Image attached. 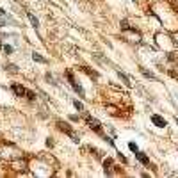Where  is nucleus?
<instances>
[{"label":"nucleus","instance_id":"obj_1","mask_svg":"<svg viewBox=\"0 0 178 178\" xmlns=\"http://www.w3.org/2000/svg\"><path fill=\"white\" fill-rule=\"evenodd\" d=\"M87 123H89V127L96 132V134H103V130H102V125H100V121L98 120H94V117H91V116H87Z\"/></svg>","mask_w":178,"mask_h":178},{"label":"nucleus","instance_id":"obj_10","mask_svg":"<svg viewBox=\"0 0 178 178\" xmlns=\"http://www.w3.org/2000/svg\"><path fill=\"white\" fill-rule=\"evenodd\" d=\"M73 105H75V109H77V110H84V103H82V102L75 100V102H73Z\"/></svg>","mask_w":178,"mask_h":178},{"label":"nucleus","instance_id":"obj_7","mask_svg":"<svg viewBox=\"0 0 178 178\" xmlns=\"http://www.w3.org/2000/svg\"><path fill=\"white\" fill-rule=\"evenodd\" d=\"M32 59H34L36 63H41V64H45V63H46V59H45V57H41L39 53H36V52L32 53Z\"/></svg>","mask_w":178,"mask_h":178},{"label":"nucleus","instance_id":"obj_14","mask_svg":"<svg viewBox=\"0 0 178 178\" xmlns=\"http://www.w3.org/2000/svg\"><path fill=\"white\" fill-rule=\"evenodd\" d=\"M0 16H6V11H4L2 7H0Z\"/></svg>","mask_w":178,"mask_h":178},{"label":"nucleus","instance_id":"obj_11","mask_svg":"<svg viewBox=\"0 0 178 178\" xmlns=\"http://www.w3.org/2000/svg\"><path fill=\"white\" fill-rule=\"evenodd\" d=\"M128 148H130L134 153H135V151H139V148H137V144H135V143H128Z\"/></svg>","mask_w":178,"mask_h":178},{"label":"nucleus","instance_id":"obj_12","mask_svg":"<svg viewBox=\"0 0 178 178\" xmlns=\"http://www.w3.org/2000/svg\"><path fill=\"white\" fill-rule=\"evenodd\" d=\"M13 50H14V48H13L11 45H6V46H4V52H6L7 55H9V53H13Z\"/></svg>","mask_w":178,"mask_h":178},{"label":"nucleus","instance_id":"obj_3","mask_svg":"<svg viewBox=\"0 0 178 178\" xmlns=\"http://www.w3.org/2000/svg\"><path fill=\"white\" fill-rule=\"evenodd\" d=\"M68 78H70V84H71L73 91H75V93H78V94H80V96H84V94H86V93H84V87H82V86H78V84H77V82L73 80V77H71L70 73H68Z\"/></svg>","mask_w":178,"mask_h":178},{"label":"nucleus","instance_id":"obj_5","mask_svg":"<svg viewBox=\"0 0 178 178\" xmlns=\"http://www.w3.org/2000/svg\"><path fill=\"white\" fill-rule=\"evenodd\" d=\"M135 157H137V160L143 162V164H148V162H150V159H148L144 153H141V151H135Z\"/></svg>","mask_w":178,"mask_h":178},{"label":"nucleus","instance_id":"obj_15","mask_svg":"<svg viewBox=\"0 0 178 178\" xmlns=\"http://www.w3.org/2000/svg\"><path fill=\"white\" fill-rule=\"evenodd\" d=\"M176 123H178V117H176Z\"/></svg>","mask_w":178,"mask_h":178},{"label":"nucleus","instance_id":"obj_6","mask_svg":"<svg viewBox=\"0 0 178 178\" xmlns=\"http://www.w3.org/2000/svg\"><path fill=\"white\" fill-rule=\"evenodd\" d=\"M27 16H29V20H30V23H32V27H34V29L37 30V29H39V22H37V18H36V16H34L32 13H27Z\"/></svg>","mask_w":178,"mask_h":178},{"label":"nucleus","instance_id":"obj_13","mask_svg":"<svg viewBox=\"0 0 178 178\" xmlns=\"http://www.w3.org/2000/svg\"><path fill=\"white\" fill-rule=\"evenodd\" d=\"M7 68H9V71H13V73H16V71H18V70H16V66H14V64H9V66H7Z\"/></svg>","mask_w":178,"mask_h":178},{"label":"nucleus","instance_id":"obj_2","mask_svg":"<svg viewBox=\"0 0 178 178\" xmlns=\"http://www.w3.org/2000/svg\"><path fill=\"white\" fill-rule=\"evenodd\" d=\"M151 123H153L155 127H159V128H164V127L167 125V121L164 120V117H160L159 114H151Z\"/></svg>","mask_w":178,"mask_h":178},{"label":"nucleus","instance_id":"obj_9","mask_svg":"<svg viewBox=\"0 0 178 178\" xmlns=\"http://www.w3.org/2000/svg\"><path fill=\"white\" fill-rule=\"evenodd\" d=\"M141 73H143V75H144V77H146V78H155V75H153V73H151V71H146V70H144V68H141Z\"/></svg>","mask_w":178,"mask_h":178},{"label":"nucleus","instance_id":"obj_8","mask_svg":"<svg viewBox=\"0 0 178 178\" xmlns=\"http://www.w3.org/2000/svg\"><path fill=\"white\" fill-rule=\"evenodd\" d=\"M117 77H120V78H121V80H123L127 86H130V80H128V77H127V75H123L121 71H117Z\"/></svg>","mask_w":178,"mask_h":178},{"label":"nucleus","instance_id":"obj_4","mask_svg":"<svg viewBox=\"0 0 178 178\" xmlns=\"http://www.w3.org/2000/svg\"><path fill=\"white\" fill-rule=\"evenodd\" d=\"M13 91H14L18 96H22V94H27V89H25L23 86H20V84H14V86H13Z\"/></svg>","mask_w":178,"mask_h":178}]
</instances>
